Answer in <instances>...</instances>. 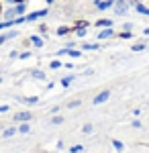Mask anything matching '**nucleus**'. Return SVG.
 Masks as SVG:
<instances>
[{
  "label": "nucleus",
  "mask_w": 149,
  "mask_h": 153,
  "mask_svg": "<svg viewBox=\"0 0 149 153\" xmlns=\"http://www.w3.org/2000/svg\"><path fill=\"white\" fill-rule=\"evenodd\" d=\"M8 110V106H0V112H6Z\"/></svg>",
  "instance_id": "obj_17"
},
{
  "label": "nucleus",
  "mask_w": 149,
  "mask_h": 153,
  "mask_svg": "<svg viewBox=\"0 0 149 153\" xmlns=\"http://www.w3.org/2000/svg\"><path fill=\"white\" fill-rule=\"evenodd\" d=\"M98 27H112V21H98Z\"/></svg>",
  "instance_id": "obj_10"
},
{
  "label": "nucleus",
  "mask_w": 149,
  "mask_h": 153,
  "mask_svg": "<svg viewBox=\"0 0 149 153\" xmlns=\"http://www.w3.org/2000/svg\"><path fill=\"white\" fill-rule=\"evenodd\" d=\"M112 35H115V31H112L110 27H106L104 31H100V33H98V39H108V37H112Z\"/></svg>",
  "instance_id": "obj_6"
},
{
  "label": "nucleus",
  "mask_w": 149,
  "mask_h": 153,
  "mask_svg": "<svg viewBox=\"0 0 149 153\" xmlns=\"http://www.w3.org/2000/svg\"><path fill=\"white\" fill-rule=\"evenodd\" d=\"M76 106H80V100H72L68 104V108H76Z\"/></svg>",
  "instance_id": "obj_13"
},
{
  "label": "nucleus",
  "mask_w": 149,
  "mask_h": 153,
  "mask_svg": "<svg viewBox=\"0 0 149 153\" xmlns=\"http://www.w3.org/2000/svg\"><path fill=\"white\" fill-rule=\"evenodd\" d=\"M14 133H16V129H6L4 131V137H12Z\"/></svg>",
  "instance_id": "obj_12"
},
{
  "label": "nucleus",
  "mask_w": 149,
  "mask_h": 153,
  "mask_svg": "<svg viewBox=\"0 0 149 153\" xmlns=\"http://www.w3.org/2000/svg\"><path fill=\"white\" fill-rule=\"evenodd\" d=\"M94 4H96L98 10H106V8H110V6L115 4V0H96Z\"/></svg>",
  "instance_id": "obj_3"
},
{
  "label": "nucleus",
  "mask_w": 149,
  "mask_h": 153,
  "mask_svg": "<svg viewBox=\"0 0 149 153\" xmlns=\"http://www.w3.org/2000/svg\"><path fill=\"white\" fill-rule=\"evenodd\" d=\"M108 98H110V90H102L100 94L94 98V104H102V102H106Z\"/></svg>",
  "instance_id": "obj_2"
},
{
  "label": "nucleus",
  "mask_w": 149,
  "mask_h": 153,
  "mask_svg": "<svg viewBox=\"0 0 149 153\" xmlns=\"http://www.w3.org/2000/svg\"><path fill=\"white\" fill-rule=\"evenodd\" d=\"M31 117H33L31 112H19V114L14 117V120H16V123H29V120H31Z\"/></svg>",
  "instance_id": "obj_5"
},
{
  "label": "nucleus",
  "mask_w": 149,
  "mask_h": 153,
  "mask_svg": "<svg viewBox=\"0 0 149 153\" xmlns=\"http://www.w3.org/2000/svg\"><path fill=\"white\" fill-rule=\"evenodd\" d=\"M19 131H21V133H29V123H23V125L19 127Z\"/></svg>",
  "instance_id": "obj_11"
},
{
  "label": "nucleus",
  "mask_w": 149,
  "mask_h": 153,
  "mask_svg": "<svg viewBox=\"0 0 149 153\" xmlns=\"http://www.w3.org/2000/svg\"><path fill=\"white\" fill-rule=\"evenodd\" d=\"M69 82H72V78H63V80H61V84H63V86H69Z\"/></svg>",
  "instance_id": "obj_16"
},
{
  "label": "nucleus",
  "mask_w": 149,
  "mask_h": 153,
  "mask_svg": "<svg viewBox=\"0 0 149 153\" xmlns=\"http://www.w3.org/2000/svg\"><path fill=\"white\" fill-rule=\"evenodd\" d=\"M47 10H37V12H31V14H27L25 16V21H37V19H41V16H45Z\"/></svg>",
  "instance_id": "obj_4"
},
{
  "label": "nucleus",
  "mask_w": 149,
  "mask_h": 153,
  "mask_svg": "<svg viewBox=\"0 0 149 153\" xmlns=\"http://www.w3.org/2000/svg\"><path fill=\"white\" fill-rule=\"evenodd\" d=\"M47 2H49V4H51V2H55V0H47Z\"/></svg>",
  "instance_id": "obj_18"
},
{
  "label": "nucleus",
  "mask_w": 149,
  "mask_h": 153,
  "mask_svg": "<svg viewBox=\"0 0 149 153\" xmlns=\"http://www.w3.org/2000/svg\"><path fill=\"white\" fill-rule=\"evenodd\" d=\"M135 8H137V12H141V14H147V16H149V8H147V6H143V4H135Z\"/></svg>",
  "instance_id": "obj_7"
},
{
  "label": "nucleus",
  "mask_w": 149,
  "mask_h": 153,
  "mask_svg": "<svg viewBox=\"0 0 149 153\" xmlns=\"http://www.w3.org/2000/svg\"><path fill=\"white\" fill-rule=\"evenodd\" d=\"M31 43H33L35 47H41V45H43V39H41V37H31Z\"/></svg>",
  "instance_id": "obj_8"
},
{
  "label": "nucleus",
  "mask_w": 149,
  "mask_h": 153,
  "mask_svg": "<svg viewBox=\"0 0 149 153\" xmlns=\"http://www.w3.org/2000/svg\"><path fill=\"white\" fill-rule=\"evenodd\" d=\"M112 6H115L116 14H125V12L131 8V2H129V0H115V4H112Z\"/></svg>",
  "instance_id": "obj_1"
},
{
  "label": "nucleus",
  "mask_w": 149,
  "mask_h": 153,
  "mask_svg": "<svg viewBox=\"0 0 149 153\" xmlns=\"http://www.w3.org/2000/svg\"><path fill=\"white\" fill-rule=\"evenodd\" d=\"M82 131H84V133H92V125H84V129H82Z\"/></svg>",
  "instance_id": "obj_15"
},
{
  "label": "nucleus",
  "mask_w": 149,
  "mask_h": 153,
  "mask_svg": "<svg viewBox=\"0 0 149 153\" xmlns=\"http://www.w3.org/2000/svg\"><path fill=\"white\" fill-rule=\"evenodd\" d=\"M61 123H63V118H61V117H55V118H53V125H61Z\"/></svg>",
  "instance_id": "obj_14"
},
{
  "label": "nucleus",
  "mask_w": 149,
  "mask_h": 153,
  "mask_svg": "<svg viewBox=\"0 0 149 153\" xmlns=\"http://www.w3.org/2000/svg\"><path fill=\"white\" fill-rule=\"evenodd\" d=\"M33 78H37V80H43V78H45V74H43L41 70H35V71H33Z\"/></svg>",
  "instance_id": "obj_9"
}]
</instances>
